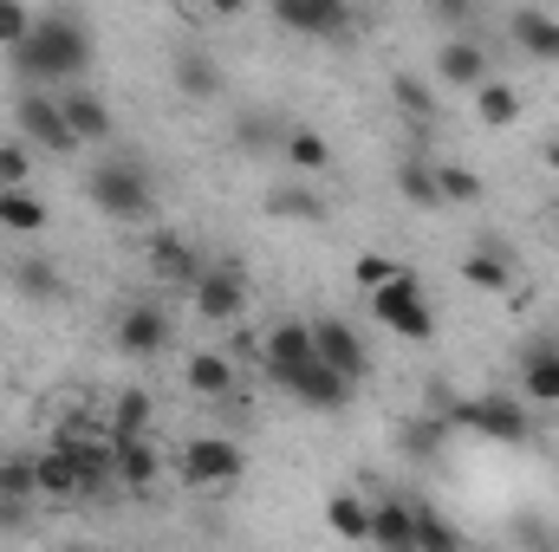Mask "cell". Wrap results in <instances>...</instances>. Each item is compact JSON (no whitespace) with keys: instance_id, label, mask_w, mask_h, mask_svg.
<instances>
[{"instance_id":"obj_44","label":"cell","mask_w":559,"mask_h":552,"mask_svg":"<svg viewBox=\"0 0 559 552\" xmlns=\"http://www.w3.org/2000/svg\"><path fill=\"white\" fill-rule=\"evenodd\" d=\"M540 163H547V169H559V137L547 143V149H540Z\"/></svg>"},{"instance_id":"obj_21","label":"cell","mask_w":559,"mask_h":552,"mask_svg":"<svg viewBox=\"0 0 559 552\" xmlns=\"http://www.w3.org/2000/svg\"><path fill=\"white\" fill-rule=\"evenodd\" d=\"M189 391L209 397V404H222V397L235 391V364H228L222 351H195V358H189Z\"/></svg>"},{"instance_id":"obj_11","label":"cell","mask_w":559,"mask_h":552,"mask_svg":"<svg viewBox=\"0 0 559 552\" xmlns=\"http://www.w3.org/2000/svg\"><path fill=\"white\" fill-rule=\"evenodd\" d=\"M163 345H169V312H163V305H124V319H118V351L156 358Z\"/></svg>"},{"instance_id":"obj_8","label":"cell","mask_w":559,"mask_h":552,"mask_svg":"<svg viewBox=\"0 0 559 552\" xmlns=\"http://www.w3.org/2000/svg\"><path fill=\"white\" fill-rule=\"evenodd\" d=\"M449 422H468V429H481V435H495V442H527V429H534L514 397H475V404H462Z\"/></svg>"},{"instance_id":"obj_39","label":"cell","mask_w":559,"mask_h":552,"mask_svg":"<svg viewBox=\"0 0 559 552\" xmlns=\"http://www.w3.org/2000/svg\"><path fill=\"white\" fill-rule=\"evenodd\" d=\"M26 176H33V156H26V143L7 137V143H0V189H26Z\"/></svg>"},{"instance_id":"obj_6","label":"cell","mask_w":559,"mask_h":552,"mask_svg":"<svg viewBox=\"0 0 559 552\" xmlns=\"http://www.w3.org/2000/svg\"><path fill=\"white\" fill-rule=\"evenodd\" d=\"M13 124H20V143H39V149H79V137L66 131L59 98H46V92H20Z\"/></svg>"},{"instance_id":"obj_36","label":"cell","mask_w":559,"mask_h":552,"mask_svg":"<svg viewBox=\"0 0 559 552\" xmlns=\"http://www.w3.org/2000/svg\"><path fill=\"white\" fill-rule=\"evenodd\" d=\"M449 442V416H417V422H404V455H436Z\"/></svg>"},{"instance_id":"obj_4","label":"cell","mask_w":559,"mask_h":552,"mask_svg":"<svg viewBox=\"0 0 559 552\" xmlns=\"http://www.w3.org/2000/svg\"><path fill=\"white\" fill-rule=\"evenodd\" d=\"M312 345H319V364H325L332 377H345V384H365L371 358H365V338H358L345 319H319V325H312Z\"/></svg>"},{"instance_id":"obj_31","label":"cell","mask_w":559,"mask_h":552,"mask_svg":"<svg viewBox=\"0 0 559 552\" xmlns=\"http://www.w3.org/2000/svg\"><path fill=\"white\" fill-rule=\"evenodd\" d=\"M462 279H468V286H481V292H501V286L514 279V267H508V254H501V248H475V254L462 261Z\"/></svg>"},{"instance_id":"obj_40","label":"cell","mask_w":559,"mask_h":552,"mask_svg":"<svg viewBox=\"0 0 559 552\" xmlns=\"http://www.w3.org/2000/svg\"><path fill=\"white\" fill-rule=\"evenodd\" d=\"M352 274H358V286H365V292H384V286L404 274V267H397L391 254H358V267H352Z\"/></svg>"},{"instance_id":"obj_19","label":"cell","mask_w":559,"mask_h":552,"mask_svg":"<svg viewBox=\"0 0 559 552\" xmlns=\"http://www.w3.org/2000/svg\"><path fill=\"white\" fill-rule=\"evenodd\" d=\"M33 475H39V494H52V501L85 494V488H79V461H72V448H46V455H33Z\"/></svg>"},{"instance_id":"obj_28","label":"cell","mask_w":559,"mask_h":552,"mask_svg":"<svg viewBox=\"0 0 559 552\" xmlns=\"http://www.w3.org/2000/svg\"><path fill=\"white\" fill-rule=\"evenodd\" d=\"M235 143H241L248 156H267V149L286 143V131H280L274 111H241V118H235Z\"/></svg>"},{"instance_id":"obj_9","label":"cell","mask_w":559,"mask_h":552,"mask_svg":"<svg viewBox=\"0 0 559 552\" xmlns=\"http://www.w3.org/2000/svg\"><path fill=\"white\" fill-rule=\"evenodd\" d=\"M306 364H319V345H312V325L306 319H280L274 332H267V377H293V371H306Z\"/></svg>"},{"instance_id":"obj_15","label":"cell","mask_w":559,"mask_h":552,"mask_svg":"<svg viewBox=\"0 0 559 552\" xmlns=\"http://www.w3.org/2000/svg\"><path fill=\"white\" fill-rule=\"evenodd\" d=\"M371 547L417 552V507H411V501H378V507H371Z\"/></svg>"},{"instance_id":"obj_23","label":"cell","mask_w":559,"mask_h":552,"mask_svg":"<svg viewBox=\"0 0 559 552\" xmlns=\"http://www.w3.org/2000/svg\"><path fill=\"white\" fill-rule=\"evenodd\" d=\"M397 189H404V202L411 208H442V195H436V156H404L397 163Z\"/></svg>"},{"instance_id":"obj_38","label":"cell","mask_w":559,"mask_h":552,"mask_svg":"<svg viewBox=\"0 0 559 552\" xmlns=\"http://www.w3.org/2000/svg\"><path fill=\"white\" fill-rule=\"evenodd\" d=\"M26 39H33V13H26L20 0H0V46H7V52H20Z\"/></svg>"},{"instance_id":"obj_46","label":"cell","mask_w":559,"mask_h":552,"mask_svg":"<svg viewBox=\"0 0 559 552\" xmlns=\"http://www.w3.org/2000/svg\"><path fill=\"white\" fill-rule=\"evenodd\" d=\"M554 221H559V202H554Z\"/></svg>"},{"instance_id":"obj_17","label":"cell","mask_w":559,"mask_h":552,"mask_svg":"<svg viewBox=\"0 0 559 552\" xmlns=\"http://www.w3.org/2000/svg\"><path fill=\"white\" fill-rule=\"evenodd\" d=\"M150 274H156V279H176V286H195V279H202V267H195V248H189V241L156 235V241H150Z\"/></svg>"},{"instance_id":"obj_29","label":"cell","mask_w":559,"mask_h":552,"mask_svg":"<svg viewBox=\"0 0 559 552\" xmlns=\"http://www.w3.org/2000/svg\"><path fill=\"white\" fill-rule=\"evenodd\" d=\"M475 118H481V124H495V131H501V124H514V118H521V92H514V85H501V79H488V85L475 92Z\"/></svg>"},{"instance_id":"obj_35","label":"cell","mask_w":559,"mask_h":552,"mask_svg":"<svg viewBox=\"0 0 559 552\" xmlns=\"http://www.w3.org/2000/svg\"><path fill=\"white\" fill-rule=\"evenodd\" d=\"M20 292H26V299H59L66 279H59V267H52L46 254H33V261H20Z\"/></svg>"},{"instance_id":"obj_41","label":"cell","mask_w":559,"mask_h":552,"mask_svg":"<svg viewBox=\"0 0 559 552\" xmlns=\"http://www.w3.org/2000/svg\"><path fill=\"white\" fill-rule=\"evenodd\" d=\"M436 20H449V26H468V0H436Z\"/></svg>"},{"instance_id":"obj_13","label":"cell","mask_w":559,"mask_h":552,"mask_svg":"<svg viewBox=\"0 0 559 552\" xmlns=\"http://www.w3.org/2000/svg\"><path fill=\"white\" fill-rule=\"evenodd\" d=\"M280 391H286V397H299L306 410H345V397H352V384H345V377H332L325 364H306V371L280 377Z\"/></svg>"},{"instance_id":"obj_43","label":"cell","mask_w":559,"mask_h":552,"mask_svg":"<svg viewBox=\"0 0 559 552\" xmlns=\"http://www.w3.org/2000/svg\"><path fill=\"white\" fill-rule=\"evenodd\" d=\"M26 520V507H13V501H0V527H20Z\"/></svg>"},{"instance_id":"obj_30","label":"cell","mask_w":559,"mask_h":552,"mask_svg":"<svg viewBox=\"0 0 559 552\" xmlns=\"http://www.w3.org/2000/svg\"><path fill=\"white\" fill-rule=\"evenodd\" d=\"M143 429H150V391H124L111 404V442H143Z\"/></svg>"},{"instance_id":"obj_16","label":"cell","mask_w":559,"mask_h":552,"mask_svg":"<svg viewBox=\"0 0 559 552\" xmlns=\"http://www.w3.org/2000/svg\"><path fill=\"white\" fill-rule=\"evenodd\" d=\"M508 33H514V46H521V52H534V59H554V65H559V20H554V13H540V7H521V13H508Z\"/></svg>"},{"instance_id":"obj_22","label":"cell","mask_w":559,"mask_h":552,"mask_svg":"<svg viewBox=\"0 0 559 552\" xmlns=\"http://www.w3.org/2000/svg\"><path fill=\"white\" fill-rule=\"evenodd\" d=\"M111 448H118V481H124L131 494H150V488H156V475H163L156 448H150V442H111Z\"/></svg>"},{"instance_id":"obj_2","label":"cell","mask_w":559,"mask_h":552,"mask_svg":"<svg viewBox=\"0 0 559 552\" xmlns=\"http://www.w3.org/2000/svg\"><path fill=\"white\" fill-rule=\"evenodd\" d=\"M92 202L111 215V221H150L156 215V189H150V169L138 156H105L92 169Z\"/></svg>"},{"instance_id":"obj_24","label":"cell","mask_w":559,"mask_h":552,"mask_svg":"<svg viewBox=\"0 0 559 552\" xmlns=\"http://www.w3.org/2000/svg\"><path fill=\"white\" fill-rule=\"evenodd\" d=\"M436 195H442V208H475L488 195V182L462 163H436Z\"/></svg>"},{"instance_id":"obj_10","label":"cell","mask_w":559,"mask_h":552,"mask_svg":"<svg viewBox=\"0 0 559 552\" xmlns=\"http://www.w3.org/2000/svg\"><path fill=\"white\" fill-rule=\"evenodd\" d=\"M241 305H248V286H241L235 267H202V279H195V312L202 319L228 325V319H241Z\"/></svg>"},{"instance_id":"obj_27","label":"cell","mask_w":559,"mask_h":552,"mask_svg":"<svg viewBox=\"0 0 559 552\" xmlns=\"http://www.w3.org/2000/svg\"><path fill=\"white\" fill-rule=\"evenodd\" d=\"M0 228L39 235V228H46V202H39L33 189H0Z\"/></svg>"},{"instance_id":"obj_14","label":"cell","mask_w":559,"mask_h":552,"mask_svg":"<svg viewBox=\"0 0 559 552\" xmlns=\"http://www.w3.org/2000/svg\"><path fill=\"white\" fill-rule=\"evenodd\" d=\"M59 111H66V131H72L79 143H105V137H111V111H105V98H98V92L72 85V92L59 98Z\"/></svg>"},{"instance_id":"obj_32","label":"cell","mask_w":559,"mask_h":552,"mask_svg":"<svg viewBox=\"0 0 559 552\" xmlns=\"http://www.w3.org/2000/svg\"><path fill=\"white\" fill-rule=\"evenodd\" d=\"M39 494V475H33V455H0V501L26 507Z\"/></svg>"},{"instance_id":"obj_45","label":"cell","mask_w":559,"mask_h":552,"mask_svg":"<svg viewBox=\"0 0 559 552\" xmlns=\"http://www.w3.org/2000/svg\"><path fill=\"white\" fill-rule=\"evenodd\" d=\"M72 552H98V547H72Z\"/></svg>"},{"instance_id":"obj_1","label":"cell","mask_w":559,"mask_h":552,"mask_svg":"<svg viewBox=\"0 0 559 552\" xmlns=\"http://www.w3.org/2000/svg\"><path fill=\"white\" fill-rule=\"evenodd\" d=\"M92 65V26L79 13H39L33 20V39L13 52V72L26 85H52V79H79Z\"/></svg>"},{"instance_id":"obj_7","label":"cell","mask_w":559,"mask_h":552,"mask_svg":"<svg viewBox=\"0 0 559 552\" xmlns=\"http://www.w3.org/2000/svg\"><path fill=\"white\" fill-rule=\"evenodd\" d=\"M274 20L306 33V39H345L352 33V7L345 0H280Z\"/></svg>"},{"instance_id":"obj_42","label":"cell","mask_w":559,"mask_h":552,"mask_svg":"<svg viewBox=\"0 0 559 552\" xmlns=\"http://www.w3.org/2000/svg\"><path fill=\"white\" fill-rule=\"evenodd\" d=\"M521 547H540V552H547V547H554V533H547V527H534V520H527V527H521Z\"/></svg>"},{"instance_id":"obj_33","label":"cell","mask_w":559,"mask_h":552,"mask_svg":"<svg viewBox=\"0 0 559 552\" xmlns=\"http://www.w3.org/2000/svg\"><path fill=\"white\" fill-rule=\"evenodd\" d=\"M267 215L274 221H319L325 215V195H312V189H274L267 195Z\"/></svg>"},{"instance_id":"obj_5","label":"cell","mask_w":559,"mask_h":552,"mask_svg":"<svg viewBox=\"0 0 559 552\" xmlns=\"http://www.w3.org/2000/svg\"><path fill=\"white\" fill-rule=\"evenodd\" d=\"M235 475H241V448L228 435H195L182 448V481L189 488H228Z\"/></svg>"},{"instance_id":"obj_12","label":"cell","mask_w":559,"mask_h":552,"mask_svg":"<svg viewBox=\"0 0 559 552\" xmlns=\"http://www.w3.org/2000/svg\"><path fill=\"white\" fill-rule=\"evenodd\" d=\"M436 79L455 85V92H481V85H488V52H481L475 39H449V46L436 52Z\"/></svg>"},{"instance_id":"obj_3","label":"cell","mask_w":559,"mask_h":552,"mask_svg":"<svg viewBox=\"0 0 559 552\" xmlns=\"http://www.w3.org/2000/svg\"><path fill=\"white\" fill-rule=\"evenodd\" d=\"M371 312H378L384 332H397V338H411V345H429V338H436V312H429V299H423L417 274H397L384 292H371Z\"/></svg>"},{"instance_id":"obj_25","label":"cell","mask_w":559,"mask_h":552,"mask_svg":"<svg viewBox=\"0 0 559 552\" xmlns=\"http://www.w3.org/2000/svg\"><path fill=\"white\" fill-rule=\"evenodd\" d=\"M325 527H332L338 540L365 547V540H371V507H365L358 494H332V501H325Z\"/></svg>"},{"instance_id":"obj_18","label":"cell","mask_w":559,"mask_h":552,"mask_svg":"<svg viewBox=\"0 0 559 552\" xmlns=\"http://www.w3.org/2000/svg\"><path fill=\"white\" fill-rule=\"evenodd\" d=\"M176 92H182V98H195V105H202V98H215V92H222V65H215L209 52H195V46H189V52H176Z\"/></svg>"},{"instance_id":"obj_37","label":"cell","mask_w":559,"mask_h":552,"mask_svg":"<svg viewBox=\"0 0 559 552\" xmlns=\"http://www.w3.org/2000/svg\"><path fill=\"white\" fill-rule=\"evenodd\" d=\"M417 552H462V533L436 507H417Z\"/></svg>"},{"instance_id":"obj_34","label":"cell","mask_w":559,"mask_h":552,"mask_svg":"<svg viewBox=\"0 0 559 552\" xmlns=\"http://www.w3.org/2000/svg\"><path fill=\"white\" fill-rule=\"evenodd\" d=\"M391 98L404 105V118H411V124H429V118H436V92L423 85L417 72H397V79H391Z\"/></svg>"},{"instance_id":"obj_20","label":"cell","mask_w":559,"mask_h":552,"mask_svg":"<svg viewBox=\"0 0 559 552\" xmlns=\"http://www.w3.org/2000/svg\"><path fill=\"white\" fill-rule=\"evenodd\" d=\"M521 391H527L534 404H559V351L554 345H534V351L521 358Z\"/></svg>"},{"instance_id":"obj_26","label":"cell","mask_w":559,"mask_h":552,"mask_svg":"<svg viewBox=\"0 0 559 552\" xmlns=\"http://www.w3.org/2000/svg\"><path fill=\"white\" fill-rule=\"evenodd\" d=\"M280 156H286L299 176H325V169H332V143L319 137V131H286Z\"/></svg>"}]
</instances>
